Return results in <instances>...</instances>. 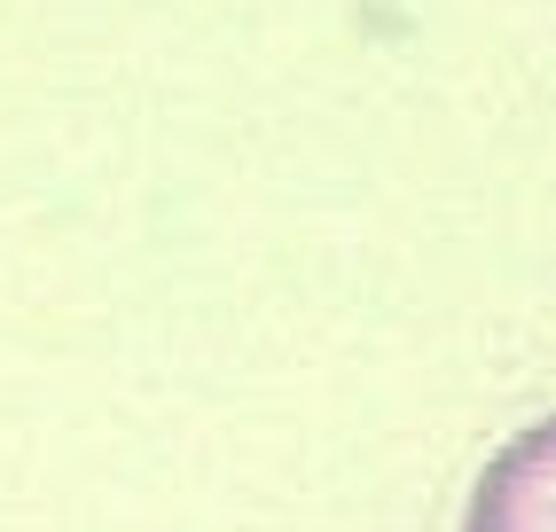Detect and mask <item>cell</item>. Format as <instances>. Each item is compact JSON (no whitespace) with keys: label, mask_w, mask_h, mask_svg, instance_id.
I'll return each mask as SVG.
<instances>
[{"label":"cell","mask_w":556,"mask_h":532,"mask_svg":"<svg viewBox=\"0 0 556 532\" xmlns=\"http://www.w3.org/2000/svg\"><path fill=\"white\" fill-rule=\"evenodd\" d=\"M463 532H556V415L526 423L478 470Z\"/></svg>","instance_id":"obj_1"}]
</instances>
